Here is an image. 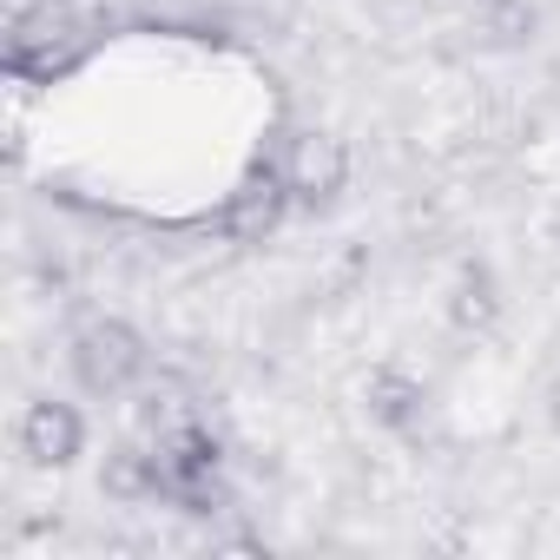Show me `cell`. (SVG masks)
Segmentation results:
<instances>
[{"instance_id":"4","label":"cell","mask_w":560,"mask_h":560,"mask_svg":"<svg viewBox=\"0 0 560 560\" xmlns=\"http://www.w3.org/2000/svg\"><path fill=\"white\" fill-rule=\"evenodd\" d=\"M277 211H284V191L277 185H244L237 198H231V237H264L270 224H277Z\"/></svg>"},{"instance_id":"1","label":"cell","mask_w":560,"mask_h":560,"mask_svg":"<svg viewBox=\"0 0 560 560\" xmlns=\"http://www.w3.org/2000/svg\"><path fill=\"white\" fill-rule=\"evenodd\" d=\"M343 172H350V159H343L337 139H324V132L298 139V152H291V191H304V198H330V191L343 185Z\"/></svg>"},{"instance_id":"2","label":"cell","mask_w":560,"mask_h":560,"mask_svg":"<svg viewBox=\"0 0 560 560\" xmlns=\"http://www.w3.org/2000/svg\"><path fill=\"white\" fill-rule=\"evenodd\" d=\"M73 448H80V422L60 402H34V416H27V455L34 462H67Z\"/></svg>"},{"instance_id":"3","label":"cell","mask_w":560,"mask_h":560,"mask_svg":"<svg viewBox=\"0 0 560 560\" xmlns=\"http://www.w3.org/2000/svg\"><path fill=\"white\" fill-rule=\"evenodd\" d=\"M132 363H139V350H132V337H126V330H93V337H86V350H80V370H86L93 383H119Z\"/></svg>"}]
</instances>
